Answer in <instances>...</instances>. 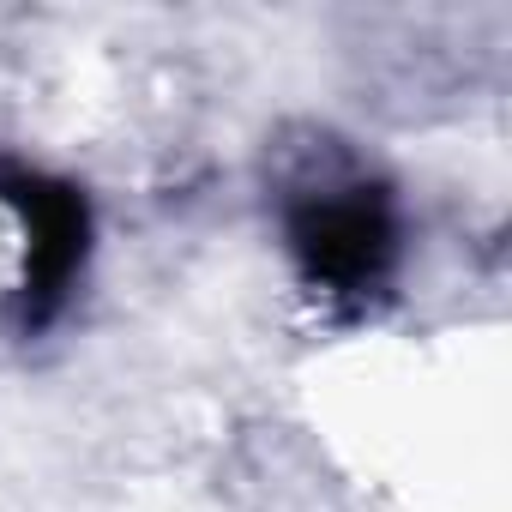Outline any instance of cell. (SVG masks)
<instances>
[{
	"instance_id": "cell-1",
	"label": "cell",
	"mask_w": 512,
	"mask_h": 512,
	"mask_svg": "<svg viewBox=\"0 0 512 512\" xmlns=\"http://www.w3.org/2000/svg\"><path fill=\"white\" fill-rule=\"evenodd\" d=\"M296 253L314 284L326 290H362L380 278L386 253H392V217L380 205V193L368 187H344V193H320L296 211Z\"/></svg>"
},
{
	"instance_id": "cell-2",
	"label": "cell",
	"mask_w": 512,
	"mask_h": 512,
	"mask_svg": "<svg viewBox=\"0 0 512 512\" xmlns=\"http://www.w3.org/2000/svg\"><path fill=\"white\" fill-rule=\"evenodd\" d=\"M0 199L25 217V235H31L25 314L43 320L85 260V205H79V193H67L43 175H25V169H0Z\"/></svg>"
}]
</instances>
